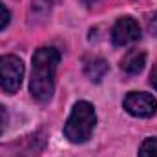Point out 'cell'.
<instances>
[{
  "mask_svg": "<svg viewBox=\"0 0 157 157\" xmlns=\"http://www.w3.org/2000/svg\"><path fill=\"white\" fill-rule=\"evenodd\" d=\"M60 60V53L55 48H39L31 59L29 91L35 101L42 104L49 102L55 91V73Z\"/></svg>",
  "mask_w": 157,
  "mask_h": 157,
  "instance_id": "1",
  "label": "cell"
},
{
  "mask_svg": "<svg viewBox=\"0 0 157 157\" xmlns=\"http://www.w3.org/2000/svg\"><path fill=\"white\" fill-rule=\"evenodd\" d=\"M95 122H97V115L93 106L88 101H78L64 124V135L70 143H75V144L86 143L91 137Z\"/></svg>",
  "mask_w": 157,
  "mask_h": 157,
  "instance_id": "2",
  "label": "cell"
},
{
  "mask_svg": "<svg viewBox=\"0 0 157 157\" xmlns=\"http://www.w3.org/2000/svg\"><path fill=\"white\" fill-rule=\"evenodd\" d=\"M24 64L17 55H0V88L13 95L20 90Z\"/></svg>",
  "mask_w": 157,
  "mask_h": 157,
  "instance_id": "3",
  "label": "cell"
},
{
  "mask_svg": "<svg viewBox=\"0 0 157 157\" xmlns=\"http://www.w3.org/2000/svg\"><path fill=\"white\" fill-rule=\"evenodd\" d=\"M122 106L130 115L141 119L154 117L157 112V101L150 93H144V91H130L124 97Z\"/></svg>",
  "mask_w": 157,
  "mask_h": 157,
  "instance_id": "4",
  "label": "cell"
},
{
  "mask_svg": "<svg viewBox=\"0 0 157 157\" xmlns=\"http://www.w3.org/2000/svg\"><path fill=\"white\" fill-rule=\"evenodd\" d=\"M141 39V26L132 17H121L113 29H112V42L113 46H128Z\"/></svg>",
  "mask_w": 157,
  "mask_h": 157,
  "instance_id": "5",
  "label": "cell"
},
{
  "mask_svg": "<svg viewBox=\"0 0 157 157\" xmlns=\"http://www.w3.org/2000/svg\"><path fill=\"white\" fill-rule=\"evenodd\" d=\"M144 64H146V53L141 49H130L121 60V70L130 75H137L143 71Z\"/></svg>",
  "mask_w": 157,
  "mask_h": 157,
  "instance_id": "6",
  "label": "cell"
},
{
  "mask_svg": "<svg viewBox=\"0 0 157 157\" xmlns=\"http://www.w3.org/2000/svg\"><path fill=\"white\" fill-rule=\"evenodd\" d=\"M108 64H106V60H102V59H93V60H90V62H86V66H84V71H86V75L91 78V80H95V82H101L102 77L108 73Z\"/></svg>",
  "mask_w": 157,
  "mask_h": 157,
  "instance_id": "7",
  "label": "cell"
},
{
  "mask_svg": "<svg viewBox=\"0 0 157 157\" xmlns=\"http://www.w3.org/2000/svg\"><path fill=\"white\" fill-rule=\"evenodd\" d=\"M139 157H157V137H150L141 144Z\"/></svg>",
  "mask_w": 157,
  "mask_h": 157,
  "instance_id": "8",
  "label": "cell"
},
{
  "mask_svg": "<svg viewBox=\"0 0 157 157\" xmlns=\"http://www.w3.org/2000/svg\"><path fill=\"white\" fill-rule=\"evenodd\" d=\"M9 20H11V13H9V9L0 2V31L9 26Z\"/></svg>",
  "mask_w": 157,
  "mask_h": 157,
  "instance_id": "9",
  "label": "cell"
},
{
  "mask_svg": "<svg viewBox=\"0 0 157 157\" xmlns=\"http://www.w3.org/2000/svg\"><path fill=\"white\" fill-rule=\"evenodd\" d=\"M6 124H7V112H6V108L0 104V135H2L4 130H6Z\"/></svg>",
  "mask_w": 157,
  "mask_h": 157,
  "instance_id": "10",
  "label": "cell"
},
{
  "mask_svg": "<svg viewBox=\"0 0 157 157\" xmlns=\"http://www.w3.org/2000/svg\"><path fill=\"white\" fill-rule=\"evenodd\" d=\"M148 29H150V33H152L154 37H157V13L152 15L150 22H148Z\"/></svg>",
  "mask_w": 157,
  "mask_h": 157,
  "instance_id": "11",
  "label": "cell"
},
{
  "mask_svg": "<svg viewBox=\"0 0 157 157\" xmlns=\"http://www.w3.org/2000/svg\"><path fill=\"white\" fill-rule=\"evenodd\" d=\"M150 84H152L154 90H157V66L152 70V73H150Z\"/></svg>",
  "mask_w": 157,
  "mask_h": 157,
  "instance_id": "12",
  "label": "cell"
},
{
  "mask_svg": "<svg viewBox=\"0 0 157 157\" xmlns=\"http://www.w3.org/2000/svg\"><path fill=\"white\" fill-rule=\"evenodd\" d=\"M95 2H99V0H82V4H86V6H91V4H95Z\"/></svg>",
  "mask_w": 157,
  "mask_h": 157,
  "instance_id": "13",
  "label": "cell"
}]
</instances>
